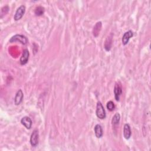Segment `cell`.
Instances as JSON below:
<instances>
[{
    "mask_svg": "<svg viewBox=\"0 0 151 151\" xmlns=\"http://www.w3.org/2000/svg\"><path fill=\"white\" fill-rule=\"evenodd\" d=\"M94 134L97 138H101L103 135V131L102 127L100 125H96L94 127Z\"/></svg>",
    "mask_w": 151,
    "mask_h": 151,
    "instance_id": "8fae6325",
    "label": "cell"
},
{
    "mask_svg": "<svg viewBox=\"0 0 151 151\" xmlns=\"http://www.w3.org/2000/svg\"><path fill=\"white\" fill-rule=\"evenodd\" d=\"M131 129L129 124H125L123 127V136L126 139H129L131 136Z\"/></svg>",
    "mask_w": 151,
    "mask_h": 151,
    "instance_id": "30bf717a",
    "label": "cell"
},
{
    "mask_svg": "<svg viewBox=\"0 0 151 151\" xmlns=\"http://www.w3.org/2000/svg\"><path fill=\"white\" fill-rule=\"evenodd\" d=\"M106 107H107V109L110 111V112H112L113 111V110L115 109V105L114 104V103H113V102L112 101H109L107 103V105H106Z\"/></svg>",
    "mask_w": 151,
    "mask_h": 151,
    "instance_id": "2e32d148",
    "label": "cell"
},
{
    "mask_svg": "<svg viewBox=\"0 0 151 151\" xmlns=\"http://www.w3.org/2000/svg\"><path fill=\"white\" fill-rule=\"evenodd\" d=\"M133 36H134V33L132 32L131 30H129V31L126 32L122 37V42L123 45L126 46V44H127L129 40L130 39V38H132Z\"/></svg>",
    "mask_w": 151,
    "mask_h": 151,
    "instance_id": "52a82bcc",
    "label": "cell"
},
{
    "mask_svg": "<svg viewBox=\"0 0 151 151\" xmlns=\"http://www.w3.org/2000/svg\"><path fill=\"white\" fill-rule=\"evenodd\" d=\"M25 12H26V7L24 6H21L20 7H18L14 17V20L18 21L21 20L23 15H24Z\"/></svg>",
    "mask_w": 151,
    "mask_h": 151,
    "instance_id": "5b68a950",
    "label": "cell"
},
{
    "mask_svg": "<svg viewBox=\"0 0 151 151\" xmlns=\"http://www.w3.org/2000/svg\"><path fill=\"white\" fill-rule=\"evenodd\" d=\"M44 8L41 6L38 7L35 10V14L37 16H41L42 15L44 12Z\"/></svg>",
    "mask_w": 151,
    "mask_h": 151,
    "instance_id": "9a60e30c",
    "label": "cell"
},
{
    "mask_svg": "<svg viewBox=\"0 0 151 151\" xmlns=\"http://www.w3.org/2000/svg\"><path fill=\"white\" fill-rule=\"evenodd\" d=\"M122 93V87L121 82H116L114 87V94L116 101H119Z\"/></svg>",
    "mask_w": 151,
    "mask_h": 151,
    "instance_id": "277c9868",
    "label": "cell"
},
{
    "mask_svg": "<svg viewBox=\"0 0 151 151\" xmlns=\"http://www.w3.org/2000/svg\"><path fill=\"white\" fill-rule=\"evenodd\" d=\"M96 114L97 117L100 119H103L106 118V112H105L103 106L102 105V104L100 102H98L97 103Z\"/></svg>",
    "mask_w": 151,
    "mask_h": 151,
    "instance_id": "7a4b0ae2",
    "label": "cell"
},
{
    "mask_svg": "<svg viewBox=\"0 0 151 151\" xmlns=\"http://www.w3.org/2000/svg\"><path fill=\"white\" fill-rule=\"evenodd\" d=\"M21 123L27 129H30L31 128L33 122L29 117H28V116L23 117L21 120Z\"/></svg>",
    "mask_w": 151,
    "mask_h": 151,
    "instance_id": "ba28073f",
    "label": "cell"
},
{
    "mask_svg": "<svg viewBox=\"0 0 151 151\" xmlns=\"http://www.w3.org/2000/svg\"><path fill=\"white\" fill-rule=\"evenodd\" d=\"M112 44V35L111 34L107 37V38L105 41V46H104L105 50L107 51H110L111 49Z\"/></svg>",
    "mask_w": 151,
    "mask_h": 151,
    "instance_id": "4fadbf2b",
    "label": "cell"
},
{
    "mask_svg": "<svg viewBox=\"0 0 151 151\" xmlns=\"http://www.w3.org/2000/svg\"><path fill=\"white\" fill-rule=\"evenodd\" d=\"M29 59V51L27 49H25L23 51V54L20 59V64L21 65H24L27 63Z\"/></svg>",
    "mask_w": 151,
    "mask_h": 151,
    "instance_id": "9c48e42d",
    "label": "cell"
},
{
    "mask_svg": "<svg viewBox=\"0 0 151 151\" xmlns=\"http://www.w3.org/2000/svg\"><path fill=\"white\" fill-rule=\"evenodd\" d=\"M102 22L100 21V22H98L96 24L95 26L94 27L93 30V35L94 37H97L99 35V33H100L101 28H102Z\"/></svg>",
    "mask_w": 151,
    "mask_h": 151,
    "instance_id": "7c38bea8",
    "label": "cell"
},
{
    "mask_svg": "<svg viewBox=\"0 0 151 151\" xmlns=\"http://www.w3.org/2000/svg\"><path fill=\"white\" fill-rule=\"evenodd\" d=\"M23 97H24V94H23V92L22 90L20 89L19 90H18V91L17 92V93L15 94V99H14L15 105H20L23 101Z\"/></svg>",
    "mask_w": 151,
    "mask_h": 151,
    "instance_id": "8992f818",
    "label": "cell"
},
{
    "mask_svg": "<svg viewBox=\"0 0 151 151\" xmlns=\"http://www.w3.org/2000/svg\"><path fill=\"white\" fill-rule=\"evenodd\" d=\"M120 119H121V115L119 113H117L116 114L113 116L112 120V123L113 126H117L119 125V122H120Z\"/></svg>",
    "mask_w": 151,
    "mask_h": 151,
    "instance_id": "5bb4252c",
    "label": "cell"
},
{
    "mask_svg": "<svg viewBox=\"0 0 151 151\" xmlns=\"http://www.w3.org/2000/svg\"><path fill=\"white\" fill-rule=\"evenodd\" d=\"M39 134L38 130H34L31 135L30 137V143L32 146L35 147L38 144H39Z\"/></svg>",
    "mask_w": 151,
    "mask_h": 151,
    "instance_id": "3957f363",
    "label": "cell"
},
{
    "mask_svg": "<svg viewBox=\"0 0 151 151\" xmlns=\"http://www.w3.org/2000/svg\"><path fill=\"white\" fill-rule=\"evenodd\" d=\"M15 42H18V43H20L22 44L26 45L28 43V40L26 36L20 34H17L12 37L11 38V39L10 40V43H15Z\"/></svg>",
    "mask_w": 151,
    "mask_h": 151,
    "instance_id": "6da1fadb",
    "label": "cell"
}]
</instances>
